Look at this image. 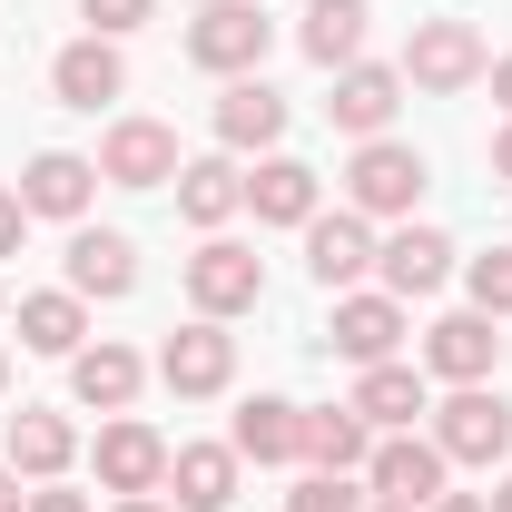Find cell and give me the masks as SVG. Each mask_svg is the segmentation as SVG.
<instances>
[{"label":"cell","instance_id":"obj_30","mask_svg":"<svg viewBox=\"0 0 512 512\" xmlns=\"http://www.w3.org/2000/svg\"><path fill=\"white\" fill-rule=\"evenodd\" d=\"M375 493H365V473H306L296 493H286V512H365Z\"/></svg>","mask_w":512,"mask_h":512},{"label":"cell","instance_id":"obj_14","mask_svg":"<svg viewBox=\"0 0 512 512\" xmlns=\"http://www.w3.org/2000/svg\"><path fill=\"white\" fill-rule=\"evenodd\" d=\"M69 296H89V306H119V296H138V237H119V227H69Z\"/></svg>","mask_w":512,"mask_h":512},{"label":"cell","instance_id":"obj_1","mask_svg":"<svg viewBox=\"0 0 512 512\" xmlns=\"http://www.w3.org/2000/svg\"><path fill=\"white\" fill-rule=\"evenodd\" d=\"M424 188H434V168H424L414 138H394V128H384V138H355V158H345V207H355V217L404 227Z\"/></svg>","mask_w":512,"mask_h":512},{"label":"cell","instance_id":"obj_10","mask_svg":"<svg viewBox=\"0 0 512 512\" xmlns=\"http://www.w3.org/2000/svg\"><path fill=\"white\" fill-rule=\"evenodd\" d=\"M493 365H503V325L483 306H453V316L424 325V375L434 384H493Z\"/></svg>","mask_w":512,"mask_h":512},{"label":"cell","instance_id":"obj_36","mask_svg":"<svg viewBox=\"0 0 512 512\" xmlns=\"http://www.w3.org/2000/svg\"><path fill=\"white\" fill-rule=\"evenodd\" d=\"M109 512H178V503H168V493H119Z\"/></svg>","mask_w":512,"mask_h":512},{"label":"cell","instance_id":"obj_12","mask_svg":"<svg viewBox=\"0 0 512 512\" xmlns=\"http://www.w3.org/2000/svg\"><path fill=\"white\" fill-rule=\"evenodd\" d=\"M89 463H99V493H109V503H119V493H158V483H168V434L138 424V414H109L99 444H89Z\"/></svg>","mask_w":512,"mask_h":512},{"label":"cell","instance_id":"obj_38","mask_svg":"<svg viewBox=\"0 0 512 512\" xmlns=\"http://www.w3.org/2000/svg\"><path fill=\"white\" fill-rule=\"evenodd\" d=\"M424 512H483V493H434Z\"/></svg>","mask_w":512,"mask_h":512},{"label":"cell","instance_id":"obj_3","mask_svg":"<svg viewBox=\"0 0 512 512\" xmlns=\"http://www.w3.org/2000/svg\"><path fill=\"white\" fill-rule=\"evenodd\" d=\"M424 434H434V453H444V463L493 473V463L512 453V404L493 394V384H444V404L424 414Z\"/></svg>","mask_w":512,"mask_h":512},{"label":"cell","instance_id":"obj_23","mask_svg":"<svg viewBox=\"0 0 512 512\" xmlns=\"http://www.w3.org/2000/svg\"><path fill=\"white\" fill-rule=\"evenodd\" d=\"M247 207H256V227H306V217L325 207V178L306 168V158L266 148V158H256V178H247Z\"/></svg>","mask_w":512,"mask_h":512},{"label":"cell","instance_id":"obj_11","mask_svg":"<svg viewBox=\"0 0 512 512\" xmlns=\"http://www.w3.org/2000/svg\"><path fill=\"white\" fill-rule=\"evenodd\" d=\"M178 128L168 119H109V138H99V178L109 188H178Z\"/></svg>","mask_w":512,"mask_h":512},{"label":"cell","instance_id":"obj_16","mask_svg":"<svg viewBox=\"0 0 512 512\" xmlns=\"http://www.w3.org/2000/svg\"><path fill=\"white\" fill-rule=\"evenodd\" d=\"M50 99H60V109H79V119H99L109 99H128V60H119V40L79 30L60 60H50Z\"/></svg>","mask_w":512,"mask_h":512},{"label":"cell","instance_id":"obj_34","mask_svg":"<svg viewBox=\"0 0 512 512\" xmlns=\"http://www.w3.org/2000/svg\"><path fill=\"white\" fill-rule=\"evenodd\" d=\"M493 188H512V119L493 128Z\"/></svg>","mask_w":512,"mask_h":512},{"label":"cell","instance_id":"obj_18","mask_svg":"<svg viewBox=\"0 0 512 512\" xmlns=\"http://www.w3.org/2000/svg\"><path fill=\"white\" fill-rule=\"evenodd\" d=\"M286 138V89H266V69L256 79H227L217 89V148L227 158H266Z\"/></svg>","mask_w":512,"mask_h":512},{"label":"cell","instance_id":"obj_22","mask_svg":"<svg viewBox=\"0 0 512 512\" xmlns=\"http://www.w3.org/2000/svg\"><path fill=\"white\" fill-rule=\"evenodd\" d=\"M237 483H247L237 444H168V483H158V493H168L178 512H227Z\"/></svg>","mask_w":512,"mask_h":512},{"label":"cell","instance_id":"obj_8","mask_svg":"<svg viewBox=\"0 0 512 512\" xmlns=\"http://www.w3.org/2000/svg\"><path fill=\"white\" fill-rule=\"evenodd\" d=\"M325 345L365 375V365H394L404 355V296H384V286H355V296H335V316H325Z\"/></svg>","mask_w":512,"mask_h":512},{"label":"cell","instance_id":"obj_15","mask_svg":"<svg viewBox=\"0 0 512 512\" xmlns=\"http://www.w3.org/2000/svg\"><path fill=\"white\" fill-rule=\"evenodd\" d=\"M99 158H79V148H40L30 168H20V207L30 217H60V227H79L89 207H99Z\"/></svg>","mask_w":512,"mask_h":512},{"label":"cell","instance_id":"obj_17","mask_svg":"<svg viewBox=\"0 0 512 512\" xmlns=\"http://www.w3.org/2000/svg\"><path fill=\"white\" fill-rule=\"evenodd\" d=\"M0 463H10L20 483H60L69 463H79V424L50 414V404H20V414L0 424Z\"/></svg>","mask_w":512,"mask_h":512},{"label":"cell","instance_id":"obj_2","mask_svg":"<svg viewBox=\"0 0 512 512\" xmlns=\"http://www.w3.org/2000/svg\"><path fill=\"white\" fill-rule=\"evenodd\" d=\"M276 50V20H266V0H207L188 10V60L207 79H256Z\"/></svg>","mask_w":512,"mask_h":512},{"label":"cell","instance_id":"obj_42","mask_svg":"<svg viewBox=\"0 0 512 512\" xmlns=\"http://www.w3.org/2000/svg\"><path fill=\"white\" fill-rule=\"evenodd\" d=\"M0 316H10V286H0Z\"/></svg>","mask_w":512,"mask_h":512},{"label":"cell","instance_id":"obj_41","mask_svg":"<svg viewBox=\"0 0 512 512\" xmlns=\"http://www.w3.org/2000/svg\"><path fill=\"white\" fill-rule=\"evenodd\" d=\"M365 512H404V503H365Z\"/></svg>","mask_w":512,"mask_h":512},{"label":"cell","instance_id":"obj_5","mask_svg":"<svg viewBox=\"0 0 512 512\" xmlns=\"http://www.w3.org/2000/svg\"><path fill=\"white\" fill-rule=\"evenodd\" d=\"M188 306H197V316H217V325H237L247 306H266V256L237 247L227 227L197 237V256H188Z\"/></svg>","mask_w":512,"mask_h":512},{"label":"cell","instance_id":"obj_33","mask_svg":"<svg viewBox=\"0 0 512 512\" xmlns=\"http://www.w3.org/2000/svg\"><path fill=\"white\" fill-rule=\"evenodd\" d=\"M20 227H30V207H20V188H0V256H20Z\"/></svg>","mask_w":512,"mask_h":512},{"label":"cell","instance_id":"obj_4","mask_svg":"<svg viewBox=\"0 0 512 512\" xmlns=\"http://www.w3.org/2000/svg\"><path fill=\"white\" fill-rule=\"evenodd\" d=\"M394 69H404V89H424V99H463V89H483L493 50H483L473 20H414V40H404Z\"/></svg>","mask_w":512,"mask_h":512},{"label":"cell","instance_id":"obj_37","mask_svg":"<svg viewBox=\"0 0 512 512\" xmlns=\"http://www.w3.org/2000/svg\"><path fill=\"white\" fill-rule=\"evenodd\" d=\"M20 503H30V483H20V473L0 463V512H20Z\"/></svg>","mask_w":512,"mask_h":512},{"label":"cell","instance_id":"obj_24","mask_svg":"<svg viewBox=\"0 0 512 512\" xmlns=\"http://www.w3.org/2000/svg\"><path fill=\"white\" fill-rule=\"evenodd\" d=\"M227 444H237V463H296L306 453V404L296 394H247L237 424H227Z\"/></svg>","mask_w":512,"mask_h":512},{"label":"cell","instance_id":"obj_31","mask_svg":"<svg viewBox=\"0 0 512 512\" xmlns=\"http://www.w3.org/2000/svg\"><path fill=\"white\" fill-rule=\"evenodd\" d=\"M79 20H89L99 40H128V30H148V20H158V0H79Z\"/></svg>","mask_w":512,"mask_h":512},{"label":"cell","instance_id":"obj_28","mask_svg":"<svg viewBox=\"0 0 512 512\" xmlns=\"http://www.w3.org/2000/svg\"><path fill=\"white\" fill-rule=\"evenodd\" d=\"M20 345L69 365V355L89 345V296H69V286H30V296H20Z\"/></svg>","mask_w":512,"mask_h":512},{"label":"cell","instance_id":"obj_19","mask_svg":"<svg viewBox=\"0 0 512 512\" xmlns=\"http://www.w3.org/2000/svg\"><path fill=\"white\" fill-rule=\"evenodd\" d=\"M69 394H79L89 414H128V404L148 394V355L119 345V335H99V345H79V355H69Z\"/></svg>","mask_w":512,"mask_h":512},{"label":"cell","instance_id":"obj_32","mask_svg":"<svg viewBox=\"0 0 512 512\" xmlns=\"http://www.w3.org/2000/svg\"><path fill=\"white\" fill-rule=\"evenodd\" d=\"M20 512H89V493H69V483H30V503Z\"/></svg>","mask_w":512,"mask_h":512},{"label":"cell","instance_id":"obj_20","mask_svg":"<svg viewBox=\"0 0 512 512\" xmlns=\"http://www.w3.org/2000/svg\"><path fill=\"white\" fill-rule=\"evenodd\" d=\"M345 404H355V414H365L375 434H414V424L434 414V375L394 355V365H365V375H355V394H345Z\"/></svg>","mask_w":512,"mask_h":512},{"label":"cell","instance_id":"obj_27","mask_svg":"<svg viewBox=\"0 0 512 512\" xmlns=\"http://www.w3.org/2000/svg\"><path fill=\"white\" fill-rule=\"evenodd\" d=\"M365 453H375V424L355 414V404H306V473H365Z\"/></svg>","mask_w":512,"mask_h":512},{"label":"cell","instance_id":"obj_7","mask_svg":"<svg viewBox=\"0 0 512 512\" xmlns=\"http://www.w3.org/2000/svg\"><path fill=\"white\" fill-rule=\"evenodd\" d=\"M375 217H355V207H335V217H306V276H316L325 296H355V286H365V276H375Z\"/></svg>","mask_w":512,"mask_h":512},{"label":"cell","instance_id":"obj_6","mask_svg":"<svg viewBox=\"0 0 512 512\" xmlns=\"http://www.w3.org/2000/svg\"><path fill=\"white\" fill-rule=\"evenodd\" d=\"M148 375L168 384L178 404H207V394H227V384H237V335H227L217 316H188L168 345H158V365H148Z\"/></svg>","mask_w":512,"mask_h":512},{"label":"cell","instance_id":"obj_29","mask_svg":"<svg viewBox=\"0 0 512 512\" xmlns=\"http://www.w3.org/2000/svg\"><path fill=\"white\" fill-rule=\"evenodd\" d=\"M463 306H483L493 325L512 316V247H483V256H463Z\"/></svg>","mask_w":512,"mask_h":512},{"label":"cell","instance_id":"obj_9","mask_svg":"<svg viewBox=\"0 0 512 512\" xmlns=\"http://www.w3.org/2000/svg\"><path fill=\"white\" fill-rule=\"evenodd\" d=\"M375 276H384V296L414 306V296H444L453 276H463V247H453L444 227H414V217H404V227L375 247Z\"/></svg>","mask_w":512,"mask_h":512},{"label":"cell","instance_id":"obj_21","mask_svg":"<svg viewBox=\"0 0 512 512\" xmlns=\"http://www.w3.org/2000/svg\"><path fill=\"white\" fill-rule=\"evenodd\" d=\"M394 109H404V69H384V60L335 69V89H325V119L345 128V138H384Z\"/></svg>","mask_w":512,"mask_h":512},{"label":"cell","instance_id":"obj_13","mask_svg":"<svg viewBox=\"0 0 512 512\" xmlns=\"http://www.w3.org/2000/svg\"><path fill=\"white\" fill-rule=\"evenodd\" d=\"M444 453H434V434H375V453H365V493L375 503H404V512H424L434 493H444Z\"/></svg>","mask_w":512,"mask_h":512},{"label":"cell","instance_id":"obj_25","mask_svg":"<svg viewBox=\"0 0 512 512\" xmlns=\"http://www.w3.org/2000/svg\"><path fill=\"white\" fill-rule=\"evenodd\" d=\"M365 30H375V10L365 0H306V20H296V50L335 79V69H355L365 60Z\"/></svg>","mask_w":512,"mask_h":512},{"label":"cell","instance_id":"obj_26","mask_svg":"<svg viewBox=\"0 0 512 512\" xmlns=\"http://www.w3.org/2000/svg\"><path fill=\"white\" fill-rule=\"evenodd\" d=\"M237 207H247V168H237L227 148H217V158H188V168H178V217H188L197 237H217V227H227Z\"/></svg>","mask_w":512,"mask_h":512},{"label":"cell","instance_id":"obj_35","mask_svg":"<svg viewBox=\"0 0 512 512\" xmlns=\"http://www.w3.org/2000/svg\"><path fill=\"white\" fill-rule=\"evenodd\" d=\"M483 79H493V99H503V119H512V50H503L493 69H483Z\"/></svg>","mask_w":512,"mask_h":512},{"label":"cell","instance_id":"obj_39","mask_svg":"<svg viewBox=\"0 0 512 512\" xmlns=\"http://www.w3.org/2000/svg\"><path fill=\"white\" fill-rule=\"evenodd\" d=\"M483 512H512V473H503V483H493V493H483Z\"/></svg>","mask_w":512,"mask_h":512},{"label":"cell","instance_id":"obj_40","mask_svg":"<svg viewBox=\"0 0 512 512\" xmlns=\"http://www.w3.org/2000/svg\"><path fill=\"white\" fill-rule=\"evenodd\" d=\"M0 394H10V345H0Z\"/></svg>","mask_w":512,"mask_h":512}]
</instances>
